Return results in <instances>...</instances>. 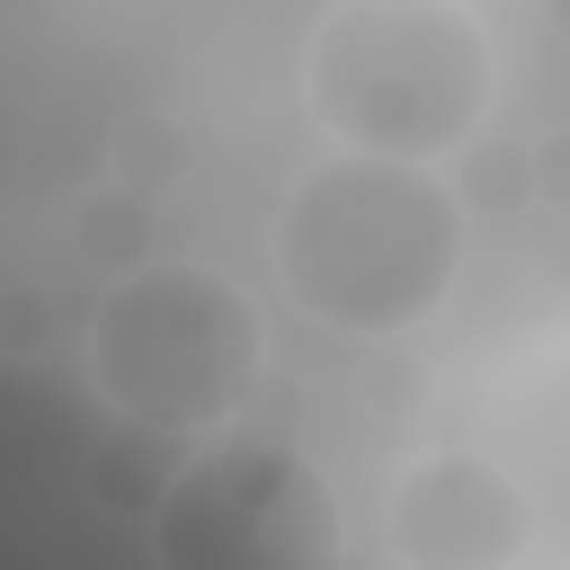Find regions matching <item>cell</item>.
<instances>
[{
  "label": "cell",
  "instance_id": "1",
  "mask_svg": "<svg viewBox=\"0 0 570 570\" xmlns=\"http://www.w3.org/2000/svg\"><path fill=\"white\" fill-rule=\"evenodd\" d=\"M276 258L294 303L330 330H410L463 267V205L428 160L330 151L294 178Z\"/></svg>",
  "mask_w": 570,
  "mask_h": 570
},
{
  "label": "cell",
  "instance_id": "2",
  "mask_svg": "<svg viewBox=\"0 0 570 570\" xmlns=\"http://www.w3.org/2000/svg\"><path fill=\"white\" fill-rule=\"evenodd\" d=\"M312 107L347 151L445 160L499 98V53L454 0H347L303 53Z\"/></svg>",
  "mask_w": 570,
  "mask_h": 570
},
{
  "label": "cell",
  "instance_id": "3",
  "mask_svg": "<svg viewBox=\"0 0 570 570\" xmlns=\"http://www.w3.org/2000/svg\"><path fill=\"white\" fill-rule=\"evenodd\" d=\"M267 365L258 312L223 267L142 258L89 321V374L134 428L214 436L249 410Z\"/></svg>",
  "mask_w": 570,
  "mask_h": 570
},
{
  "label": "cell",
  "instance_id": "4",
  "mask_svg": "<svg viewBox=\"0 0 570 570\" xmlns=\"http://www.w3.org/2000/svg\"><path fill=\"white\" fill-rule=\"evenodd\" d=\"M160 570H338L330 481L267 436H214L187 454L151 508Z\"/></svg>",
  "mask_w": 570,
  "mask_h": 570
},
{
  "label": "cell",
  "instance_id": "5",
  "mask_svg": "<svg viewBox=\"0 0 570 570\" xmlns=\"http://www.w3.org/2000/svg\"><path fill=\"white\" fill-rule=\"evenodd\" d=\"M525 534H534V508L517 472H499L490 454H428L401 472L392 552L410 570H517Z\"/></svg>",
  "mask_w": 570,
  "mask_h": 570
}]
</instances>
